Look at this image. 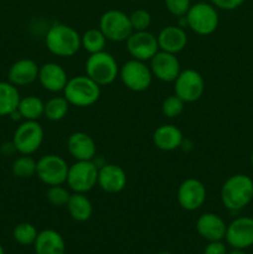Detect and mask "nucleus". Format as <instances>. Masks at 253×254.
Wrapping results in <instances>:
<instances>
[{
    "instance_id": "obj_5",
    "label": "nucleus",
    "mask_w": 253,
    "mask_h": 254,
    "mask_svg": "<svg viewBox=\"0 0 253 254\" xmlns=\"http://www.w3.org/2000/svg\"><path fill=\"white\" fill-rule=\"evenodd\" d=\"M186 24L191 31L200 36H207L217 30L220 24L217 7L210 2H196L191 5L188 14L185 15Z\"/></svg>"
},
{
    "instance_id": "obj_1",
    "label": "nucleus",
    "mask_w": 253,
    "mask_h": 254,
    "mask_svg": "<svg viewBox=\"0 0 253 254\" xmlns=\"http://www.w3.org/2000/svg\"><path fill=\"white\" fill-rule=\"evenodd\" d=\"M253 200V180L245 174L230 176L221 188V202L228 211H241Z\"/></svg>"
},
{
    "instance_id": "obj_25",
    "label": "nucleus",
    "mask_w": 253,
    "mask_h": 254,
    "mask_svg": "<svg viewBox=\"0 0 253 254\" xmlns=\"http://www.w3.org/2000/svg\"><path fill=\"white\" fill-rule=\"evenodd\" d=\"M19 89L9 81H0V117H7L16 111L20 103Z\"/></svg>"
},
{
    "instance_id": "obj_31",
    "label": "nucleus",
    "mask_w": 253,
    "mask_h": 254,
    "mask_svg": "<svg viewBox=\"0 0 253 254\" xmlns=\"http://www.w3.org/2000/svg\"><path fill=\"white\" fill-rule=\"evenodd\" d=\"M184 107H185V102L176 94H171L166 97L161 103V112L166 118L175 119L183 113Z\"/></svg>"
},
{
    "instance_id": "obj_3",
    "label": "nucleus",
    "mask_w": 253,
    "mask_h": 254,
    "mask_svg": "<svg viewBox=\"0 0 253 254\" xmlns=\"http://www.w3.org/2000/svg\"><path fill=\"white\" fill-rule=\"evenodd\" d=\"M63 97L69 106L87 108L97 103L101 97V86L88 76H74L68 78L63 89Z\"/></svg>"
},
{
    "instance_id": "obj_9",
    "label": "nucleus",
    "mask_w": 253,
    "mask_h": 254,
    "mask_svg": "<svg viewBox=\"0 0 253 254\" xmlns=\"http://www.w3.org/2000/svg\"><path fill=\"white\" fill-rule=\"evenodd\" d=\"M99 30L104 34L108 41H126L133 32L129 15L122 10H107L99 19Z\"/></svg>"
},
{
    "instance_id": "obj_20",
    "label": "nucleus",
    "mask_w": 253,
    "mask_h": 254,
    "mask_svg": "<svg viewBox=\"0 0 253 254\" xmlns=\"http://www.w3.org/2000/svg\"><path fill=\"white\" fill-rule=\"evenodd\" d=\"M156 39L160 51L174 55H178L179 52L183 51L188 45V34L185 29L179 25H169L161 29Z\"/></svg>"
},
{
    "instance_id": "obj_19",
    "label": "nucleus",
    "mask_w": 253,
    "mask_h": 254,
    "mask_svg": "<svg viewBox=\"0 0 253 254\" xmlns=\"http://www.w3.org/2000/svg\"><path fill=\"white\" fill-rule=\"evenodd\" d=\"M67 150L74 160H93L97 155L96 141L84 131H74L68 136Z\"/></svg>"
},
{
    "instance_id": "obj_37",
    "label": "nucleus",
    "mask_w": 253,
    "mask_h": 254,
    "mask_svg": "<svg viewBox=\"0 0 253 254\" xmlns=\"http://www.w3.org/2000/svg\"><path fill=\"white\" fill-rule=\"evenodd\" d=\"M0 150H1V153L4 154L5 156H10V155H12L15 151H16V149H15V145L12 141H6V143L1 144V148H0Z\"/></svg>"
},
{
    "instance_id": "obj_13",
    "label": "nucleus",
    "mask_w": 253,
    "mask_h": 254,
    "mask_svg": "<svg viewBox=\"0 0 253 254\" xmlns=\"http://www.w3.org/2000/svg\"><path fill=\"white\" fill-rule=\"evenodd\" d=\"M126 51L131 59L139 61H150L159 51L158 39L154 34L146 31H133L126 39Z\"/></svg>"
},
{
    "instance_id": "obj_40",
    "label": "nucleus",
    "mask_w": 253,
    "mask_h": 254,
    "mask_svg": "<svg viewBox=\"0 0 253 254\" xmlns=\"http://www.w3.org/2000/svg\"><path fill=\"white\" fill-rule=\"evenodd\" d=\"M251 164H252L253 166V151H252V155H251Z\"/></svg>"
},
{
    "instance_id": "obj_41",
    "label": "nucleus",
    "mask_w": 253,
    "mask_h": 254,
    "mask_svg": "<svg viewBox=\"0 0 253 254\" xmlns=\"http://www.w3.org/2000/svg\"><path fill=\"white\" fill-rule=\"evenodd\" d=\"M158 254H171V253H169V252H160V253H158Z\"/></svg>"
},
{
    "instance_id": "obj_38",
    "label": "nucleus",
    "mask_w": 253,
    "mask_h": 254,
    "mask_svg": "<svg viewBox=\"0 0 253 254\" xmlns=\"http://www.w3.org/2000/svg\"><path fill=\"white\" fill-rule=\"evenodd\" d=\"M228 254H247V253H246L243 250H235V248H232V251H230Z\"/></svg>"
},
{
    "instance_id": "obj_7",
    "label": "nucleus",
    "mask_w": 253,
    "mask_h": 254,
    "mask_svg": "<svg viewBox=\"0 0 253 254\" xmlns=\"http://www.w3.org/2000/svg\"><path fill=\"white\" fill-rule=\"evenodd\" d=\"M44 128L37 121H24L14 131L12 143L16 153L21 155H32L44 143Z\"/></svg>"
},
{
    "instance_id": "obj_33",
    "label": "nucleus",
    "mask_w": 253,
    "mask_h": 254,
    "mask_svg": "<svg viewBox=\"0 0 253 254\" xmlns=\"http://www.w3.org/2000/svg\"><path fill=\"white\" fill-rule=\"evenodd\" d=\"M133 31H146L151 24L150 12L144 9H136L129 15Z\"/></svg>"
},
{
    "instance_id": "obj_17",
    "label": "nucleus",
    "mask_w": 253,
    "mask_h": 254,
    "mask_svg": "<svg viewBox=\"0 0 253 254\" xmlns=\"http://www.w3.org/2000/svg\"><path fill=\"white\" fill-rule=\"evenodd\" d=\"M37 81L40 82L42 88L46 89L47 92L60 93V92H63L68 77L61 64H56V62H46L40 66Z\"/></svg>"
},
{
    "instance_id": "obj_36",
    "label": "nucleus",
    "mask_w": 253,
    "mask_h": 254,
    "mask_svg": "<svg viewBox=\"0 0 253 254\" xmlns=\"http://www.w3.org/2000/svg\"><path fill=\"white\" fill-rule=\"evenodd\" d=\"M203 254H228L227 246L222 241H212L207 243L203 250Z\"/></svg>"
},
{
    "instance_id": "obj_4",
    "label": "nucleus",
    "mask_w": 253,
    "mask_h": 254,
    "mask_svg": "<svg viewBox=\"0 0 253 254\" xmlns=\"http://www.w3.org/2000/svg\"><path fill=\"white\" fill-rule=\"evenodd\" d=\"M84 67L87 76L101 87L112 84L119 76L118 62L107 51L89 55Z\"/></svg>"
},
{
    "instance_id": "obj_30",
    "label": "nucleus",
    "mask_w": 253,
    "mask_h": 254,
    "mask_svg": "<svg viewBox=\"0 0 253 254\" xmlns=\"http://www.w3.org/2000/svg\"><path fill=\"white\" fill-rule=\"evenodd\" d=\"M37 161L30 155H21L12 163V174L19 179H30L36 175Z\"/></svg>"
},
{
    "instance_id": "obj_26",
    "label": "nucleus",
    "mask_w": 253,
    "mask_h": 254,
    "mask_svg": "<svg viewBox=\"0 0 253 254\" xmlns=\"http://www.w3.org/2000/svg\"><path fill=\"white\" fill-rule=\"evenodd\" d=\"M17 111L24 121H39L44 117L45 102L36 96H26L20 99Z\"/></svg>"
},
{
    "instance_id": "obj_28",
    "label": "nucleus",
    "mask_w": 253,
    "mask_h": 254,
    "mask_svg": "<svg viewBox=\"0 0 253 254\" xmlns=\"http://www.w3.org/2000/svg\"><path fill=\"white\" fill-rule=\"evenodd\" d=\"M69 111V103L63 96H56L45 102L44 117L51 122H60L67 116Z\"/></svg>"
},
{
    "instance_id": "obj_27",
    "label": "nucleus",
    "mask_w": 253,
    "mask_h": 254,
    "mask_svg": "<svg viewBox=\"0 0 253 254\" xmlns=\"http://www.w3.org/2000/svg\"><path fill=\"white\" fill-rule=\"evenodd\" d=\"M107 37L99 29H88L81 35V47L89 55L104 51Z\"/></svg>"
},
{
    "instance_id": "obj_14",
    "label": "nucleus",
    "mask_w": 253,
    "mask_h": 254,
    "mask_svg": "<svg viewBox=\"0 0 253 254\" xmlns=\"http://www.w3.org/2000/svg\"><path fill=\"white\" fill-rule=\"evenodd\" d=\"M226 243L235 250H247L253 246V217L242 216L227 225Z\"/></svg>"
},
{
    "instance_id": "obj_39",
    "label": "nucleus",
    "mask_w": 253,
    "mask_h": 254,
    "mask_svg": "<svg viewBox=\"0 0 253 254\" xmlns=\"http://www.w3.org/2000/svg\"><path fill=\"white\" fill-rule=\"evenodd\" d=\"M0 254H5V252H4V248H2L1 243H0Z\"/></svg>"
},
{
    "instance_id": "obj_22",
    "label": "nucleus",
    "mask_w": 253,
    "mask_h": 254,
    "mask_svg": "<svg viewBox=\"0 0 253 254\" xmlns=\"http://www.w3.org/2000/svg\"><path fill=\"white\" fill-rule=\"evenodd\" d=\"M183 141V131L174 124H163L153 133V143L159 150L174 151L180 148Z\"/></svg>"
},
{
    "instance_id": "obj_18",
    "label": "nucleus",
    "mask_w": 253,
    "mask_h": 254,
    "mask_svg": "<svg viewBox=\"0 0 253 254\" xmlns=\"http://www.w3.org/2000/svg\"><path fill=\"white\" fill-rule=\"evenodd\" d=\"M227 225L221 216L213 212L202 213L196 221V231L207 242L223 241Z\"/></svg>"
},
{
    "instance_id": "obj_12",
    "label": "nucleus",
    "mask_w": 253,
    "mask_h": 254,
    "mask_svg": "<svg viewBox=\"0 0 253 254\" xmlns=\"http://www.w3.org/2000/svg\"><path fill=\"white\" fill-rule=\"evenodd\" d=\"M207 191L202 181L195 178H189L179 185L176 198L183 210L193 212L200 210L206 202Z\"/></svg>"
},
{
    "instance_id": "obj_32",
    "label": "nucleus",
    "mask_w": 253,
    "mask_h": 254,
    "mask_svg": "<svg viewBox=\"0 0 253 254\" xmlns=\"http://www.w3.org/2000/svg\"><path fill=\"white\" fill-rule=\"evenodd\" d=\"M69 197H71V193L67 190L66 188H63L62 185H56V186H49L46 191V200L50 205L55 206V207H62V206H66L68 202Z\"/></svg>"
},
{
    "instance_id": "obj_35",
    "label": "nucleus",
    "mask_w": 253,
    "mask_h": 254,
    "mask_svg": "<svg viewBox=\"0 0 253 254\" xmlns=\"http://www.w3.org/2000/svg\"><path fill=\"white\" fill-rule=\"evenodd\" d=\"M211 4L217 9L226 10V11H232L240 7L245 2V0H210Z\"/></svg>"
},
{
    "instance_id": "obj_6",
    "label": "nucleus",
    "mask_w": 253,
    "mask_h": 254,
    "mask_svg": "<svg viewBox=\"0 0 253 254\" xmlns=\"http://www.w3.org/2000/svg\"><path fill=\"white\" fill-rule=\"evenodd\" d=\"M99 166L93 160H76L69 165L66 184L73 192L87 193L98 184Z\"/></svg>"
},
{
    "instance_id": "obj_21",
    "label": "nucleus",
    "mask_w": 253,
    "mask_h": 254,
    "mask_svg": "<svg viewBox=\"0 0 253 254\" xmlns=\"http://www.w3.org/2000/svg\"><path fill=\"white\" fill-rule=\"evenodd\" d=\"M39 69L36 62L31 59H20L11 64L7 72V79L16 87L29 86L39 78Z\"/></svg>"
},
{
    "instance_id": "obj_2",
    "label": "nucleus",
    "mask_w": 253,
    "mask_h": 254,
    "mask_svg": "<svg viewBox=\"0 0 253 254\" xmlns=\"http://www.w3.org/2000/svg\"><path fill=\"white\" fill-rule=\"evenodd\" d=\"M45 45L57 57H72L82 49L81 35L66 24H55L47 30Z\"/></svg>"
},
{
    "instance_id": "obj_23",
    "label": "nucleus",
    "mask_w": 253,
    "mask_h": 254,
    "mask_svg": "<svg viewBox=\"0 0 253 254\" xmlns=\"http://www.w3.org/2000/svg\"><path fill=\"white\" fill-rule=\"evenodd\" d=\"M36 254H64L66 253V243L63 237L57 231L44 230L39 232L36 241L34 243Z\"/></svg>"
},
{
    "instance_id": "obj_10",
    "label": "nucleus",
    "mask_w": 253,
    "mask_h": 254,
    "mask_svg": "<svg viewBox=\"0 0 253 254\" xmlns=\"http://www.w3.org/2000/svg\"><path fill=\"white\" fill-rule=\"evenodd\" d=\"M69 165L62 156L47 154L41 156L36 164V176L47 186L63 185L67 180Z\"/></svg>"
},
{
    "instance_id": "obj_15",
    "label": "nucleus",
    "mask_w": 253,
    "mask_h": 254,
    "mask_svg": "<svg viewBox=\"0 0 253 254\" xmlns=\"http://www.w3.org/2000/svg\"><path fill=\"white\" fill-rule=\"evenodd\" d=\"M150 69L153 77L165 83H170L176 79L181 72L180 61L176 55L169 52L160 51L156 52L155 56L150 60Z\"/></svg>"
},
{
    "instance_id": "obj_11",
    "label": "nucleus",
    "mask_w": 253,
    "mask_h": 254,
    "mask_svg": "<svg viewBox=\"0 0 253 254\" xmlns=\"http://www.w3.org/2000/svg\"><path fill=\"white\" fill-rule=\"evenodd\" d=\"M174 91L185 103H193L198 101L205 92L203 77L196 69H184L174 81Z\"/></svg>"
},
{
    "instance_id": "obj_34",
    "label": "nucleus",
    "mask_w": 253,
    "mask_h": 254,
    "mask_svg": "<svg viewBox=\"0 0 253 254\" xmlns=\"http://www.w3.org/2000/svg\"><path fill=\"white\" fill-rule=\"evenodd\" d=\"M168 11L175 17H183L188 14L191 6L190 0H165Z\"/></svg>"
},
{
    "instance_id": "obj_8",
    "label": "nucleus",
    "mask_w": 253,
    "mask_h": 254,
    "mask_svg": "<svg viewBox=\"0 0 253 254\" xmlns=\"http://www.w3.org/2000/svg\"><path fill=\"white\" fill-rule=\"evenodd\" d=\"M119 77L124 86L131 92H144L150 87L153 82L151 69L145 62L139 60H129L119 67Z\"/></svg>"
},
{
    "instance_id": "obj_29",
    "label": "nucleus",
    "mask_w": 253,
    "mask_h": 254,
    "mask_svg": "<svg viewBox=\"0 0 253 254\" xmlns=\"http://www.w3.org/2000/svg\"><path fill=\"white\" fill-rule=\"evenodd\" d=\"M37 235H39V231L30 222L19 223L15 226L12 231V238L15 242L21 246H34Z\"/></svg>"
},
{
    "instance_id": "obj_42",
    "label": "nucleus",
    "mask_w": 253,
    "mask_h": 254,
    "mask_svg": "<svg viewBox=\"0 0 253 254\" xmlns=\"http://www.w3.org/2000/svg\"><path fill=\"white\" fill-rule=\"evenodd\" d=\"M130 1H135V0H130Z\"/></svg>"
},
{
    "instance_id": "obj_16",
    "label": "nucleus",
    "mask_w": 253,
    "mask_h": 254,
    "mask_svg": "<svg viewBox=\"0 0 253 254\" xmlns=\"http://www.w3.org/2000/svg\"><path fill=\"white\" fill-rule=\"evenodd\" d=\"M128 176L123 168L116 164H104L99 166L97 185L107 193H119L126 189Z\"/></svg>"
},
{
    "instance_id": "obj_24",
    "label": "nucleus",
    "mask_w": 253,
    "mask_h": 254,
    "mask_svg": "<svg viewBox=\"0 0 253 254\" xmlns=\"http://www.w3.org/2000/svg\"><path fill=\"white\" fill-rule=\"evenodd\" d=\"M66 207L68 215L76 222H87L93 215V205L86 193H71Z\"/></svg>"
}]
</instances>
